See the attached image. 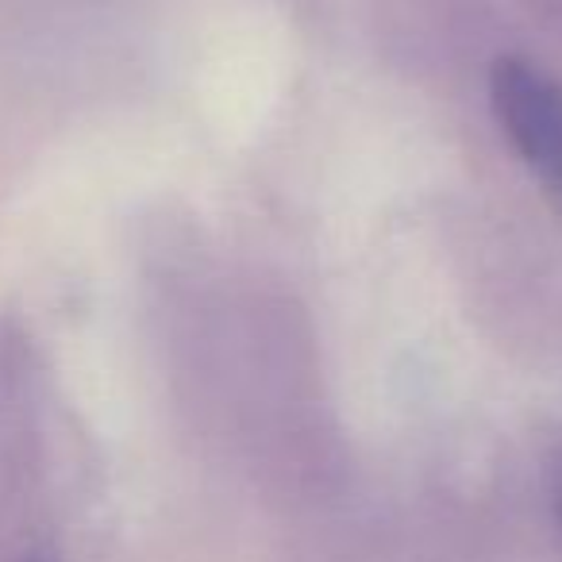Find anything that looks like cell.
<instances>
[{
  "label": "cell",
  "mask_w": 562,
  "mask_h": 562,
  "mask_svg": "<svg viewBox=\"0 0 562 562\" xmlns=\"http://www.w3.org/2000/svg\"><path fill=\"white\" fill-rule=\"evenodd\" d=\"M490 104L505 139L539 186L562 201V86L528 58H497Z\"/></svg>",
  "instance_id": "cell-1"
},
{
  "label": "cell",
  "mask_w": 562,
  "mask_h": 562,
  "mask_svg": "<svg viewBox=\"0 0 562 562\" xmlns=\"http://www.w3.org/2000/svg\"><path fill=\"white\" fill-rule=\"evenodd\" d=\"M551 501H554V516H559V524H562V454H559V462H554V485H551Z\"/></svg>",
  "instance_id": "cell-2"
}]
</instances>
